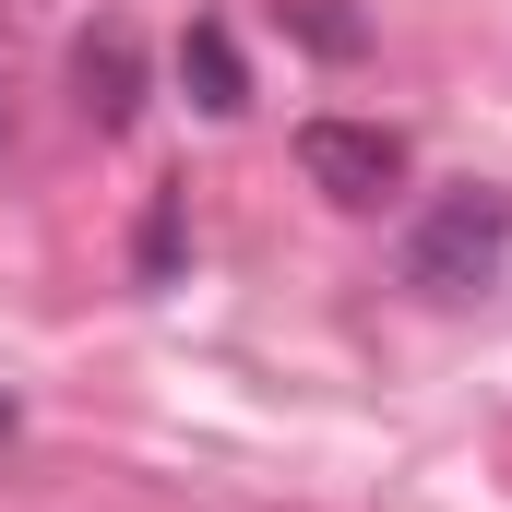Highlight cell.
I'll return each instance as SVG.
<instances>
[{
    "mask_svg": "<svg viewBox=\"0 0 512 512\" xmlns=\"http://www.w3.org/2000/svg\"><path fill=\"white\" fill-rule=\"evenodd\" d=\"M12 417H24V393H12V382H0V441H12Z\"/></svg>",
    "mask_w": 512,
    "mask_h": 512,
    "instance_id": "7",
    "label": "cell"
},
{
    "mask_svg": "<svg viewBox=\"0 0 512 512\" xmlns=\"http://www.w3.org/2000/svg\"><path fill=\"white\" fill-rule=\"evenodd\" d=\"M512 262V191H489V179H465V191H441L417 227H405V251H393V274L417 286V298H477L489 274Z\"/></svg>",
    "mask_w": 512,
    "mask_h": 512,
    "instance_id": "1",
    "label": "cell"
},
{
    "mask_svg": "<svg viewBox=\"0 0 512 512\" xmlns=\"http://www.w3.org/2000/svg\"><path fill=\"white\" fill-rule=\"evenodd\" d=\"M0 155H12V96H0Z\"/></svg>",
    "mask_w": 512,
    "mask_h": 512,
    "instance_id": "8",
    "label": "cell"
},
{
    "mask_svg": "<svg viewBox=\"0 0 512 512\" xmlns=\"http://www.w3.org/2000/svg\"><path fill=\"white\" fill-rule=\"evenodd\" d=\"M72 108L108 131V143L143 120V36H131V24H84V36H72Z\"/></svg>",
    "mask_w": 512,
    "mask_h": 512,
    "instance_id": "3",
    "label": "cell"
},
{
    "mask_svg": "<svg viewBox=\"0 0 512 512\" xmlns=\"http://www.w3.org/2000/svg\"><path fill=\"white\" fill-rule=\"evenodd\" d=\"M286 24H298V36H310V48H322V60H358V48H370V36H358V12H346V0H286Z\"/></svg>",
    "mask_w": 512,
    "mask_h": 512,
    "instance_id": "6",
    "label": "cell"
},
{
    "mask_svg": "<svg viewBox=\"0 0 512 512\" xmlns=\"http://www.w3.org/2000/svg\"><path fill=\"white\" fill-rule=\"evenodd\" d=\"M298 179L322 203H346V215H382L393 191H405V131H382V120H298Z\"/></svg>",
    "mask_w": 512,
    "mask_h": 512,
    "instance_id": "2",
    "label": "cell"
},
{
    "mask_svg": "<svg viewBox=\"0 0 512 512\" xmlns=\"http://www.w3.org/2000/svg\"><path fill=\"white\" fill-rule=\"evenodd\" d=\"M179 96H191L203 120H239V108H251V60H239V36H227L215 12L179 36Z\"/></svg>",
    "mask_w": 512,
    "mask_h": 512,
    "instance_id": "4",
    "label": "cell"
},
{
    "mask_svg": "<svg viewBox=\"0 0 512 512\" xmlns=\"http://www.w3.org/2000/svg\"><path fill=\"white\" fill-rule=\"evenodd\" d=\"M179 251H191V203L155 191V203H143V239H131V274H143V286H179Z\"/></svg>",
    "mask_w": 512,
    "mask_h": 512,
    "instance_id": "5",
    "label": "cell"
}]
</instances>
